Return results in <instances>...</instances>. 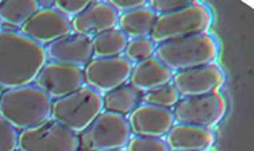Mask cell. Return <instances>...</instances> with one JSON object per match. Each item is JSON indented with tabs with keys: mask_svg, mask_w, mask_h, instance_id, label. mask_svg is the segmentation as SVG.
Segmentation results:
<instances>
[{
	"mask_svg": "<svg viewBox=\"0 0 254 151\" xmlns=\"http://www.w3.org/2000/svg\"><path fill=\"white\" fill-rule=\"evenodd\" d=\"M171 151H208L215 142L211 130L190 124H175L166 134Z\"/></svg>",
	"mask_w": 254,
	"mask_h": 151,
	"instance_id": "2e32d148",
	"label": "cell"
},
{
	"mask_svg": "<svg viewBox=\"0 0 254 151\" xmlns=\"http://www.w3.org/2000/svg\"><path fill=\"white\" fill-rule=\"evenodd\" d=\"M1 93H3V89L0 88V98H1Z\"/></svg>",
	"mask_w": 254,
	"mask_h": 151,
	"instance_id": "f546056e",
	"label": "cell"
},
{
	"mask_svg": "<svg viewBox=\"0 0 254 151\" xmlns=\"http://www.w3.org/2000/svg\"><path fill=\"white\" fill-rule=\"evenodd\" d=\"M108 3L113 5L119 15L128 12V11L137 10V8H141V7L147 4V1H145V0H111Z\"/></svg>",
	"mask_w": 254,
	"mask_h": 151,
	"instance_id": "83f0119b",
	"label": "cell"
},
{
	"mask_svg": "<svg viewBox=\"0 0 254 151\" xmlns=\"http://www.w3.org/2000/svg\"><path fill=\"white\" fill-rule=\"evenodd\" d=\"M18 131L0 116V151H14L18 149Z\"/></svg>",
	"mask_w": 254,
	"mask_h": 151,
	"instance_id": "d4e9b609",
	"label": "cell"
},
{
	"mask_svg": "<svg viewBox=\"0 0 254 151\" xmlns=\"http://www.w3.org/2000/svg\"><path fill=\"white\" fill-rule=\"evenodd\" d=\"M188 3L190 1H186V0H153V1H149L147 5L157 16H160V15L171 14V12L180 10L183 7L188 5Z\"/></svg>",
	"mask_w": 254,
	"mask_h": 151,
	"instance_id": "4316f807",
	"label": "cell"
},
{
	"mask_svg": "<svg viewBox=\"0 0 254 151\" xmlns=\"http://www.w3.org/2000/svg\"><path fill=\"white\" fill-rule=\"evenodd\" d=\"M156 19L157 15L146 4L141 8L119 15L118 29L121 30L127 38H149Z\"/></svg>",
	"mask_w": 254,
	"mask_h": 151,
	"instance_id": "ac0fdd59",
	"label": "cell"
},
{
	"mask_svg": "<svg viewBox=\"0 0 254 151\" xmlns=\"http://www.w3.org/2000/svg\"><path fill=\"white\" fill-rule=\"evenodd\" d=\"M212 22L214 15L208 5L200 1H190L180 10L157 16L149 38L160 45L188 35L208 34Z\"/></svg>",
	"mask_w": 254,
	"mask_h": 151,
	"instance_id": "277c9868",
	"label": "cell"
},
{
	"mask_svg": "<svg viewBox=\"0 0 254 151\" xmlns=\"http://www.w3.org/2000/svg\"><path fill=\"white\" fill-rule=\"evenodd\" d=\"M37 44L49 45L65 35L72 34L70 19L54 7H41L19 30Z\"/></svg>",
	"mask_w": 254,
	"mask_h": 151,
	"instance_id": "7c38bea8",
	"label": "cell"
},
{
	"mask_svg": "<svg viewBox=\"0 0 254 151\" xmlns=\"http://www.w3.org/2000/svg\"><path fill=\"white\" fill-rule=\"evenodd\" d=\"M132 63L125 57L92 58L84 68V81L100 95L122 87L130 80Z\"/></svg>",
	"mask_w": 254,
	"mask_h": 151,
	"instance_id": "9c48e42d",
	"label": "cell"
},
{
	"mask_svg": "<svg viewBox=\"0 0 254 151\" xmlns=\"http://www.w3.org/2000/svg\"><path fill=\"white\" fill-rule=\"evenodd\" d=\"M91 1L88 0H76V1H70V0H57L53 1V7L61 14L65 15L68 19H73L74 16H77L80 12H83L87 5Z\"/></svg>",
	"mask_w": 254,
	"mask_h": 151,
	"instance_id": "484cf974",
	"label": "cell"
},
{
	"mask_svg": "<svg viewBox=\"0 0 254 151\" xmlns=\"http://www.w3.org/2000/svg\"><path fill=\"white\" fill-rule=\"evenodd\" d=\"M126 151H171L162 138L134 137L130 138Z\"/></svg>",
	"mask_w": 254,
	"mask_h": 151,
	"instance_id": "cb8c5ba5",
	"label": "cell"
},
{
	"mask_svg": "<svg viewBox=\"0 0 254 151\" xmlns=\"http://www.w3.org/2000/svg\"><path fill=\"white\" fill-rule=\"evenodd\" d=\"M156 51V44L150 38L130 39L125 50V58L130 62H141L143 59L150 58Z\"/></svg>",
	"mask_w": 254,
	"mask_h": 151,
	"instance_id": "603a6c76",
	"label": "cell"
},
{
	"mask_svg": "<svg viewBox=\"0 0 254 151\" xmlns=\"http://www.w3.org/2000/svg\"><path fill=\"white\" fill-rule=\"evenodd\" d=\"M127 42L128 38L118 27L95 35L92 38L93 58L121 57L126 50Z\"/></svg>",
	"mask_w": 254,
	"mask_h": 151,
	"instance_id": "ffe728a7",
	"label": "cell"
},
{
	"mask_svg": "<svg viewBox=\"0 0 254 151\" xmlns=\"http://www.w3.org/2000/svg\"><path fill=\"white\" fill-rule=\"evenodd\" d=\"M0 30H1V23H0Z\"/></svg>",
	"mask_w": 254,
	"mask_h": 151,
	"instance_id": "4dcf8cb0",
	"label": "cell"
},
{
	"mask_svg": "<svg viewBox=\"0 0 254 151\" xmlns=\"http://www.w3.org/2000/svg\"><path fill=\"white\" fill-rule=\"evenodd\" d=\"M131 138L127 117L102 111L78 135V151H108L125 149Z\"/></svg>",
	"mask_w": 254,
	"mask_h": 151,
	"instance_id": "8992f818",
	"label": "cell"
},
{
	"mask_svg": "<svg viewBox=\"0 0 254 151\" xmlns=\"http://www.w3.org/2000/svg\"><path fill=\"white\" fill-rule=\"evenodd\" d=\"M39 8V1L35 0L0 1V23L20 29Z\"/></svg>",
	"mask_w": 254,
	"mask_h": 151,
	"instance_id": "44dd1931",
	"label": "cell"
},
{
	"mask_svg": "<svg viewBox=\"0 0 254 151\" xmlns=\"http://www.w3.org/2000/svg\"><path fill=\"white\" fill-rule=\"evenodd\" d=\"M227 102L219 92L203 96L181 98L173 107V116L177 124L212 128L225 117Z\"/></svg>",
	"mask_w": 254,
	"mask_h": 151,
	"instance_id": "52a82bcc",
	"label": "cell"
},
{
	"mask_svg": "<svg viewBox=\"0 0 254 151\" xmlns=\"http://www.w3.org/2000/svg\"><path fill=\"white\" fill-rule=\"evenodd\" d=\"M14 151H20V150H18V149H16V150H14Z\"/></svg>",
	"mask_w": 254,
	"mask_h": 151,
	"instance_id": "1f68e13d",
	"label": "cell"
},
{
	"mask_svg": "<svg viewBox=\"0 0 254 151\" xmlns=\"http://www.w3.org/2000/svg\"><path fill=\"white\" fill-rule=\"evenodd\" d=\"M46 62L45 46L16 30H0V88L33 84Z\"/></svg>",
	"mask_w": 254,
	"mask_h": 151,
	"instance_id": "6da1fadb",
	"label": "cell"
},
{
	"mask_svg": "<svg viewBox=\"0 0 254 151\" xmlns=\"http://www.w3.org/2000/svg\"><path fill=\"white\" fill-rule=\"evenodd\" d=\"M78 146L77 134L53 119L18 135L20 151H78Z\"/></svg>",
	"mask_w": 254,
	"mask_h": 151,
	"instance_id": "ba28073f",
	"label": "cell"
},
{
	"mask_svg": "<svg viewBox=\"0 0 254 151\" xmlns=\"http://www.w3.org/2000/svg\"><path fill=\"white\" fill-rule=\"evenodd\" d=\"M53 100L33 84L7 89L0 98V116L15 130H29L52 119Z\"/></svg>",
	"mask_w": 254,
	"mask_h": 151,
	"instance_id": "7a4b0ae2",
	"label": "cell"
},
{
	"mask_svg": "<svg viewBox=\"0 0 254 151\" xmlns=\"http://www.w3.org/2000/svg\"><path fill=\"white\" fill-rule=\"evenodd\" d=\"M180 99V95L177 93L176 88L171 83L143 93V96H141V101L145 104H150V105H156V107L172 109Z\"/></svg>",
	"mask_w": 254,
	"mask_h": 151,
	"instance_id": "7402d4cb",
	"label": "cell"
},
{
	"mask_svg": "<svg viewBox=\"0 0 254 151\" xmlns=\"http://www.w3.org/2000/svg\"><path fill=\"white\" fill-rule=\"evenodd\" d=\"M219 55V45L212 35L193 34L173 39L156 48L154 57L173 73L215 63Z\"/></svg>",
	"mask_w": 254,
	"mask_h": 151,
	"instance_id": "3957f363",
	"label": "cell"
},
{
	"mask_svg": "<svg viewBox=\"0 0 254 151\" xmlns=\"http://www.w3.org/2000/svg\"><path fill=\"white\" fill-rule=\"evenodd\" d=\"M34 83L53 101L85 85L83 69L56 62L45 63Z\"/></svg>",
	"mask_w": 254,
	"mask_h": 151,
	"instance_id": "8fae6325",
	"label": "cell"
},
{
	"mask_svg": "<svg viewBox=\"0 0 254 151\" xmlns=\"http://www.w3.org/2000/svg\"><path fill=\"white\" fill-rule=\"evenodd\" d=\"M173 72L154 55L150 58L137 62L131 69L130 85L141 93H146L152 89L172 83Z\"/></svg>",
	"mask_w": 254,
	"mask_h": 151,
	"instance_id": "e0dca14e",
	"label": "cell"
},
{
	"mask_svg": "<svg viewBox=\"0 0 254 151\" xmlns=\"http://www.w3.org/2000/svg\"><path fill=\"white\" fill-rule=\"evenodd\" d=\"M118 19V11L108 1H91L83 12L70 19V26L74 34L93 38L100 33L115 29Z\"/></svg>",
	"mask_w": 254,
	"mask_h": 151,
	"instance_id": "9a60e30c",
	"label": "cell"
},
{
	"mask_svg": "<svg viewBox=\"0 0 254 151\" xmlns=\"http://www.w3.org/2000/svg\"><path fill=\"white\" fill-rule=\"evenodd\" d=\"M141 93L131 85H122L111 92L103 95V111L127 116L139 105Z\"/></svg>",
	"mask_w": 254,
	"mask_h": 151,
	"instance_id": "d6986e66",
	"label": "cell"
},
{
	"mask_svg": "<svg viewBox=\"0 0 254 151\" xmlns=\"http://www.w3.org/2000/svg\"><path fill=\"white\" fill-rule=\"evenodd\" d=\"M45 50L50 62L70 65L83 70L93 58L92 38L74 33L54 41Z\"/></svg>",
	"mask_w": 254,
	"mask_h": 151,
	"instance_id": "5bb4252c",
	"label": "cell"
},
{
	"mask_svg": "<svg viewBox=\"0 0 254 151\" xmlns=\"http://www.w3.org/2000/svg\"><path fill=\"white\" fill-rule=\"evenodd\" d=\"M127 122L135 137L162 138L175 126V116L169 108L142 102L132 111Z\"/></svg>",
	"mask_w": 254,
	"mask_h": 151,
	"instance_id": "4fadbf2b",
	"label": "cell"
},
{
	"mask_svg": "<svg viewBox=\"0 0 254 151\" xmlns=\"http://www.w3.org/2000/svg\"><path fill=\"white\" fill-rule=\"evenodd\" d=\"M225 83V72L216 62L176 72L172 78V84L180 98L203 96L218 92Z\"/></svg>",
	"mask_w": 254,
	"mask_h": 151,
	"instance_id": "30bf717a",
	"label": "cell"
},
{
	"mask_svg": "<svg viewBox=\"0 0 254 151\" xmlns=\"http://www.w3.org/2000/svg\"><path fill=\"white\" fill-rule=\"evenodd\" d=\"M103 111V96L88 85L54 100L52 119L68 127L74 134H81Z\"/></svg>",
	"mask_w": 254,
	"mask_h": 151,
	"instance_id": "5b68a950",
	"label": "cell"
},
{
	"mask_svg": "<svg viewBox=\"0 0 254 151\" xmlns=\"http://www.w3.org/2000/svg\"><path fill=\"white\" fill-rule=\"evenodd\" d=\"M108 151H126V149H117V150H108Z\"/></svg>",
	"mask_w": 254,
	"mask_h": 151,
	"instance_id": "f1b7e54d",
	"label": "cell"
}]
</instances>
